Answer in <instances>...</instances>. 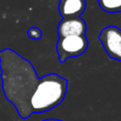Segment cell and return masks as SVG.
<instances>
[{
  "mask_svg": "<svg viewBox=\"0 0 121 121\" xmlns=\"http://www.w3.org/2000/svg\"><path fill=\"white\" fill-rule=\"evenodd\" d=\"M2 90L21 119L59 106L67 92L68 80L56 73L39 78L34 66L16 51H0Z\"/></svg>",
  "mask_w": 121,
  "mask_h": 121,
  "instance_id": "1",
  "label": "cell"
},
{
  "mask_svg": "<svg viewBox=\"0 0 121 121\" xmlns=\"http://www.w3.org/2000/svg\"><path fill=\"white\" fill-rule=\"evenodd\" d=\"M88 47V40L85 36H68L59 38L57 42V53L59 61L64 62L67 59L83 54Z\"/></svg>",
  "mask_w": 121,
  "mask_h": 121,
  "instance_id": "2",
  "label": "cell"
},
{
  "mask_svg": "<svg viewBox=\"0 0 121 121\" xmlns=\"http://www.w3.org/2000/svg\"><path fill=\"white\" fill-rule=\"evenodd\" d=\"M107 54L117 60H121V29L114 26L103 28L98 36Z\"/></svg>",
  "mask_w": 121,
  "mask_h": 121,
  "instance_id": "3",
  "label": "cell"
},
{
  "mask_svg": "<svg viewBox=\"0 0 121 121\" xmlns=\"http://www.w3.org/2000/svg\"><path fill=\"white\" fill-rule=\"evenodd\" d=\"M59 38L68 36H85L86 23L80 17L62 19L57 27Z\"/></svg>",
  "mask_w": 121,
  "mask_h": 121,
  "instance_id": "4",
  "label": "cell"
},
{
  "mask_svg": "<svg viewBox=\"0 0 121 121\" xmlns=\"http://www.w3.org/2000/svg\"><path fill=\"white\" fill-rule=\"evenodd\" d=\"M86 8L85 0H60L58 11L62 19L78 18Z\"/></svg>",
  "mask_w": 121,
  "mask_h": 121,
  "instance_id": "5",
  "label": "cell"
},
{
  "mask_svg": "<svg viewBox=\"0 0 121 121\" xmlns=\"http://www.w3.org/2000/svg\"><path fill=\"white\" fill-rule=\"evenodd\" d=\"M100 8L108 12H114L121 9V0H98Z\"/></svg>",
  "mask_w": 121,
  "mask_h": 121,
  "instance_id": "6",
  "label": "cell"
},
{
  "mask_svg": "<svg viewBox=\"0 0 121 121\" xmlns=\"http://www.w3.org/2000/svg\"><path fill=\"white\" fill-rule=\"evenodd\" d=\"M27 35L29 38H31L32 40H40L42 38V30L39 27L36 26H32L30 28H28L27 30Z\"/></svg>",
  "mask_w": 121,
  "mask_h": 121,
  "instance_id": "7",
  "label": "cell"
},
{
  "mask_svg": "<svg viewBox=\"0 0 121 121\" xmlns=\"http://www.w3.org/2000/svg\"><path fill=\"white\" fill-rule=\"evenodd\" d=\"M42 121H63V120H60V119H54V118H49V119H44V120H42Z\"/></svg>",
  "mask_w": 121,
  "mask_h": 121,
  "instance_id": "8",
  "label": "cell"
}]
</instances>
